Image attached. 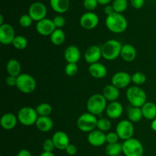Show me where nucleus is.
I'll use <instances>...</instances> for the list:
<instances>
[{
  "label": "nucleus",
  "instance_id": "9b49d317",
  "mask_svg": "<svg viewBox=\"0 0 156 156\" xmlns=\"http://www.w3.org/2000/svg\"><path fill=\"white\" fill-rule=\"evenodd\" d=\"M15 37L14 27L9 24L0 25V42L3 45L12 44Z\"/></svg>",
  "mask_w": 156,
  "mask_h": 156
},
{
  "label": "nucleus",
  "instance_id": "f704fd0d",
  "mask_svg": "<svg viewBox=\"0 0 156 156\" xmlns=\"http://www.w3.org/2000/svg\"><path fill=\"white\" fill-rule=\"evenodd\" d=\"M132 82L136 85H143L146 82V76L141 72H137L132 76Z\"/></svg>",
  "mask_w": 156,
  "mask_h": 156
},
{
  "label": "nucleus",
  "instance_id": "a211bd4d",
  "mask_svg": "<svg viewBox=\"0 0 156 156\" xmlns=\"http://www.w3.org/2000/svg\"><path fill=\"white\" fill-rule=\"evenodd\" d=\"M80 57L81 52L76 46H69L64 52V58L68 63H77Z\"/></svg>",
  "mask_w": 156,
  "mask_h": 156
},
{
  "label": "nucleus",
  "instance_id": "2eb2a0df",
  "mask_svg": "<svg viewBox=\"0 0 156 156\" xmlns=\"http://www.w3.org/2000/svg\"><path fill=\"white\" fill-rule=\"evenodd\" d=\"M84 57H85V61L90 65L98 62L99 59L102 57L101 49L98 46H91L86 50Z\"/></svg>",
  "mask_w": 156,
  "mask_h": 156
},
{
  "label": "nucleus",
  "instance_id": "4be33fe9",
  "mask_svg": "<svg viewBox=\"0 0 156 156\" xmlns=\"http://www.w3.org/2000/svg\"><path fill=\"white\" fill-rule=\"evenodd\" d=\"M137 52L135 47L131 44H124L123 45L120 52V56L122 59L127 62H131L135 60L136 58Z\"/></svg>",
  "mask_w": 156,
  "mask_h": 156
},
{
  "label": "nucleus",
  "instance_id": "5701e85b",
  "mask_svg": "<svg viewBox=\"0 0 156 156\" xmlns=\"http://www.w3.org/2000/svg\"><path fill=\"white\" fill-rule=\"evenodd\" d=\"M102 94L106 98L107 101H109L111 102L116 101L120 96V91H119V88L113 85L112 84L107 85L103 88Z\"/></svg>",
  "mask_w": 156,
  "mask_h": 156
},
{
  "label": "nucleus",
  "instance_id": "4468645a",
  "mask_svg": "<svg viewBox=\"0 0 156 156\" xmlns=\"http://www.w3.org/2000/svg\"><path fill=\"white\" fill-rule=\"evenodd\" d=\"M37 31L42 36H49L53 34L56 29L53 20L44 18L41 21H38L36 25Z\"/></svg>",
  "mask_w": 156,
  "mask_h": 156
},
{
  "label": "nucleus",
  "instance_id": "c85d7f7f",
  "mask_svg": "<svg viewBox=\"0 0 156 156\" xmlns=\"http://www.w3.org/2000/svg\"><path fill=\"white\" fill-rule=\"evenodd\" d=\"M143 113H142L141 108H136V107H132L129 108L128 111V118L129 121L132 123H137L140 121L143 118Z\"/></svg>",
  "mask_w": 156,
  "mask_h": 156
},
{
  "label": "nucleus",
  "instance_id": "0eeeda50",
  "mask_svg": "<svg viewBox=\"0 0 156 156\" xmlns=\"http://www.w3.org/2000/svg\"><path fill=\"white\" fill-rule=\"evenodd\" d=\"M123 153L125 156H143V146L137 139L131 138L123 143Z\"/></svg>",
  "mask_w": 156,
  "mask_h": 156
},
{
  "label": "nucleus",
  "instance_id": "f257e3e1",
  "mask_svg": "<svg viewBox=\"0 0 156 156\" xmlns=\"http://www.w3.org/2000/svg\"><path fill=\"white\" fill-rule=\"evenodd\" d=\"M105 24L107 28L114 34L123 33L126 30L128 26L126 18L122 14L117 12L107 16Z\"/></svg>",
  "mask_w": 156,
  "mask_h": 156
},
{
  "label": "nucleus",
  "instance_id": "37998d69",
  "mask_svg": "<svg viewBox=\"0 0 156 156\" xmlns=\"http://www.w3.org/2000/svg\"><path fill=\"white\" fill-rule=\"evenodd\" d=\"M131 5L136 9H140L144 5L145 0H130Z\"/></svg>",
  "mask_w": 156,
  "mask_h": 156
},
{
  "label": "nucleus",
  "instance_id": "2f4dec72",
  "mask_svg": "<svg viewBox=\"0 0 156 156\" xmlns=\"http://www.w3.org/2000/svg\"><path fill=\"white\" fill-rule=\"evenodd\" d=\"M12 45L17 50H24L27 46V40L21 35H18V36H15V39L12 42Z\"/></svg>",
  "mask_w": 156,
  "mask_h": 156
},
{
  "label": "nucleus",
  "instance_id": "de8ad7c7",
  "mask_svg": "<svg viewBox=\"0 0 156 156\" xmlns=\"http://www.w3.org/2000/svg\"><path fill=\"white\" fill-rule=\"evenodd\" d=\"M98 4L104 5H107L109 4L112 0H97Z\"/></svg>",
  "mask_w": 156,
  "mask_h": 156
},
{
  "label": "nucleus",
  "instance_id": "9d476101",
  "mask_svg": "<svg viewBox=\"0 0 156 156\" xmlns=\"http://www.w3.org/2000/svg\"><path fill=\"white\" fill-rule=\"evenodd\" d=\"M47 13V10L46 5L40 2H34L33 4L30 5L28 9V15H30L33 21H37V22L46 18Z\"/></svg>",
  "mask_w": 156,
  "mask_h": 156
},
{
  "label": "nucleus",
  "instance_id": "393cba45",
  "mask_svg": "<svg viewBox=\"0 0 156 156\" xmlns=\"http://www.w3.org/2000/svg\"><path fill=\"white\" fill-rule=\"evenodd\" d=\"M142 113L144 118L153 120L156 118V105L153 102H146L141 108Z\"/></svg>",
  "mask_w": 156,
  "mask_h": 156
},
{
  "label": "nucleus",
  "instance_id": "a878e982",
  "mask_svg": "<svg viewBox=\"0 0 156 156\" xmlns=\"http://www.w3.org/2000/svg\"><path fill=\"white\" fill-rule=\"evenodd\" d=\"M52 9L59 14L65 13L69 8V0H50Z\"/></svg>",
  "mask_w": 156,
  "mask_h": 156
},
{
  "label": "nucleus",
  "instance_id": "39448f33",
  "mask_svg": "<svg viewBox=\"0 0 156 156\" xmlns=\"http://www.w3.org/2000/svg\"><path fill=\"white\" fill-rule=\"evenodd\" d=\"M97 117L91 113H84L79 116L76 124L79 130L84 133H91L97 128L98 123Z\"/></svg>",
  "mask_w": 156,
  "mask_h": 156
},
{
  "label": "nucleus",
  "instance_id": "cd10ccee",
  "mask_svg": "<svg viewBox=\"0 0 156 156\" xmlns=\"http://www.w3.org/2000/svg\"><path fill=\"white\" fill-rule=\"evenodd\" d=\"M50 41L54 45L59 46L63 44L66 41V34L62 29L56 28L50 35Z\"/></svg>",
  "mask_w": 156,
  "mask_h": 156
},
{
  "label": "nucleus",
  "instance_id": "dca6fc26",
  "mask_svg": "<svg viewBox=\"0 0 156 156\" xmlns=\"http://www.w3.org/2000/svg\"><path fill=\"white\" fill-rule=\"evenodd\" d=\"M52 140H53L56 149L59 150H66V149L70 144L68 135L62 131H57L53 135Z\"/></svg>",
  "mask_w": 156,
  "mask_h": 156
},
{
  "label": "nucleus",
  "instance_id": "f3484780",
  "mask_svg": "<svg viewBox=\"0 0 156 156\" xmlns=\"http://www.w3.org/2000/svg\"><path fill=\"white\" fill-rule=\"evenodd\" d=\"M88 142L94 147H100L106 142V134L99 129H94L88 135Z\"/></svg>",
  "mask_w": 156,
  "mask_h": 156
},
{
  "label": "nucleus",
  "instance_id": "6e6552de",
  "mask_svg": "<svg viewBox=\"0 0 156 156\" xmlns=\"http://www.w3.org/2000/svg\"><path fill=\"white\" fill-rule=\"evenodd\" d=\"M18 120L24 126H31L36 123L38 114L36 110L30 107H24L18 113Z\"/></svg>",
  "mask_w": 156,
  "mask_h": 156
},
{
  "label": "nucleus",
  "instance_id": "72a5a7b5",
  "mask_svg": "<svg viewBox=\"0 0 156 156\" xmlns=\"http://www.w3.org/2000/svg\"><path fill=\"white\" fill-rule=\"evenodd\" d=\"M97 128L102 132H107L111 128V123L110 120L107 118H101L98 120Z\"/></svg>",
  "mask_w": 156,
  "mask_h": 156
},
{
  "label": "nucleus",
  "instance_id": "e433bc0d",
  "mask_svg": "<svg viewBox=\"0 0 156 156\" xmlns=\"http://www.w3.org/2000/svg\"><path fill=\"white\" fill-rule=\"evenodd\" d=\"M32 18H30V15H21V18L19 19V24L21 27H28L32 24Z\"/></svg>",
  "mask_w": 156,
  "mask_h": 156
},
{
  "label": "nucleus",
  "instance_id": "1a4fd4ad",
  "mask_svg": "<svg viewBox=\"0 0 156 156\" xmlns=\"http://www.w3.org/2000/svg\"><path fill=\"white\" fill-rule=\"evenodd\" d=\"M116 133L120 140H125L133 138L134 133V126L129 120H123L119 122L116 127Z\"/></svg>",
  "mask_w": 156,
  "mask_h": 156
},
{
  "label": "nucleus",
  "instance_id": "c9c22d12",
  "mask_svg": "<svg viewBox=\"0 0 156 156\" xmlns=\"http://www.w3.org/2000/svg\"><path fill=\"white\" fill-rule=\"evenodd\" d=\"M79 67L77 63H67L65 67V73L68 76H74L77 74Z\"/></svg>",
  "mask_w": 156,
  "mask_h": 156
},
{
  "label": "nucleus",
  "instance_id": "7ed1b4c3",
  "mask_svg": "<svg viewBox=\"0 0 156 156\" xmlns=\"http://www.w3.org/2000/svg\"><path fill=\"white\" fill-rule=\"evenodd\" d=\"M107 101H108L102 94H93L87 101L86 107L88 111L95 116L101 115L104 111H106L108 106Z\"/></svg>",
  "mask_w": 156,
  "mask_h": 156
},
{
  "label": "nucleus",
  "instance_id": "c03bdc74",
  "mask_svg": "<svg viewBox=\"0 0 156 156\" xmlns=\"http://www.w3.org/2000/svg\"><path fill=\"white\" fill-rule=\"evenodd\" d=\"M66 153L68 154L69 155H75L76 153H77V148H76V146H75V145L73 144H69V145L68 147L66 149Z\"/></svg>",
  "mask_w": 156,
  "mask_h": 156
},
{
  "label": "nucleus",
  "instance_id": "3c124183",
  "mask_svg": "<svg viewBox=\"0 0 156 156\" xmlns=\"http://www.w3.org/2000/svg\"><path fill=\"white\" fill-rule=\"evenodd\" d=\"M3 15H0V25H2V24H4V23H3Z\"/></svg>",
  "mask_w": 156,
  "mask_h": 156
},
{
  "label": "nucleus",
  "instance_id": "49530a36",
  "mask_svg": "<svg viewBox=\"0 0 156 156\" xmlns=\"http://www.w3.org/2000/svg\"><path fill=\"white\" fill-rule=\"evenodd\" d=\"M17 156H32L31 153L27 149H21L19 151Z\"/></svg>",
  "mask_w": 156,
  "mask_h": 156
},
{
  "label": "nucleus",
  "instance_id": "c756f323",
  "mask_svg": "<svg viewBox=\"0 0 156 156\" xmlns=\"http://www.w3.org/2000/svg\"><path fill=\"white\" fill-rule=\"evenodd\" d=\"M121 152H123V145L121 143H112L106 146V153L108 156L120 155Z\"/></svg>",
  "mask_w": 156,
  "mask_h": 156
},
{
  "label": "nucleus",
  "instance_id": "a19ab883",
  "mask_svg": "<svg viewBox=\"0 0 156 156\" xmlns=\"http://www.w3.org/2000/svg\"><path fill=\"white\" fill-rule=\"evenodd\" d=\"M119 140H120V138H119L117 133L111 132L106 135V142L108 143V144H112V143H118Z\"/></svg>",
  "mask_w": 156,
  "mask_h": 156
},
{
  "label": "nucleus",
  "instance_id": "ddd939ff",
  "mask_svg": "<svg viewBox=\"0 0 156 156\" xmlns=\"http://www.w3.org/2000/svg\"><path fill=\"white\" fill-rule=\"evenodd\" d=\"M132 82V76L126 72H118L112 76L111 84L117 88H124Z\"/></svg>",
  "mask_w": 156,
  "mask_h": 156
},
{
  "label": "nucleus",
  "instance_id": "ea45409f",
  "mask_svg": "<svg viewBox=\"0 0 156 156\" xmlns=\"http://www.w3.org/2000/svg\"><path fill=\"white\" fill-rule=\"evenodd\" d=\"M53 23L57 29H61L66 24V19L62 15H56L53 19Z\"/></svg>",
  "mask_w": 156,
  "mask_h": 156
},
{
  "label": "nucleus",
  "instance_id": "20e7f679",
  "mask_svg": "<svg viewBox=\"0 0 156 156\" xmlns=\"http://www.w3.org/2000/svg\"><path fill=\"white\" fill-rule=\"evenodd\" d=\"M126 98L133 107L142 108L147 102V95L139 86L129 87L126 93Z\"/></svg>",
  "mask_w": 156,
  "mask_h": 156
},
{
  "label": "nucleus",
  "instance_id": "79ce46f5",
  "mask_svg": "<svg viewBox=\"0 0 156 156\" xmlns=\"http://www.w3.org/2000/svg\"><path fill=\"white\" fill-rule=\"evenodd\" d=\"M5 82L9 86L14 87L17 85V77L12 76H9L5 79Z\"/></svg>",
  "mask_w": 156,
  "mask_h": 156
},
{
  "label": "nucleus",
  "instance_id": "8fccbe9b",
  "mask_svg": "<svg viewBox=\"0 0 156 156\" xmlns=\"http://www.w3.org/2000/svg\"><path fill=\"white\" fill-rule=\"evenodd\" d=\"M40 156H55L53 152H44L40 155Z\"/></svg>",
  "mask_w": 156,
  "mask_h": 156
},
{
  "label": "nucleus",
  "instance_id": "bb28decb",
  "mask_svg": "<svg viewBox=\"0 0 156 156\" xmlns=\"http://www.w3.org/2000/svg\"><path fill=\"white\" fill-rule=\"evenodd\" d=\"M6 70L9 73V76L18 77V76L21 75V64L15 59H9L7 62V65H6Z\"/></svg>",
  "mask_w": 156,
  "mask_h": 156
},
{
  "label": "nucleus",
  "instance_id": "58836bf2",
  "mask_svg": "<svg viewBox=\"0 0 156 156\" xmlns=\"http://www.w3.org/2000/svg\"><path fill=\"white\" fill-rule=\"evenodd\" d=\"M98 2L97 0H84L83 5L85 9L88 11H94L96 8L98 7Z\"/></svg>",
  "mask_w": 156,
  "mask_h": 156
},
{
  "label": "nucleus",
  "instance_id": "473e14b6",
  "mask_svg": "<svg viewBox=\"0 0 156 156\" xmlns=\"http://www.w3.org/2000/svg\"><path fill=\"white\" fill-rule=\"evenodd\" d=\"M112 6L114 9V12L122 14L127 9L128 2L127 0H114Z\"/></svg>",
  "mask_w": 156,
  "mask_h": 156
},
{
  "label": "nucleus",
  "instance_id": "6ab92c4d",
  "mask_svg": "<svg viewBox=\"0 0 156 156\" xmlns=\"http://www.w3.org/2000/svg\"><path fill=\"white\" fill-rule=\"evenodd\" d=\"M18 117L12 113H6L3 114L0 120L1 126L5 130H11L16 126L18 123Z\"/></svg>",
  "mask_w": 156,
  "mask_h": 156
},
{
  "label": "nucleus",
  "instance_id": "09e8293b",
  "mask_svg": "<svg viewBox=\"0 0 156 156\" xmlns=\"http://www.w3.org/2000/svg\"><path fill=\"white\" fill-rule=\"evenodd\" d=\"M151 128H152V130L155 131L156 132V118L152 121V123H151Z\"/></svg>",
  "mask_w": 156,
  "mask_h": 156
},
{
  "label": "nucleus",
  "instance_id": "f8f14e48",
  "mask_svg": "<svg viewBox=\"0 0 156 156\" xmlns=\"http://www.w3.org/2000/svg\"><path fill=\"white\" fill-rule=\"evenodd\" d=\"M99 22V18L95 13L91 12L83 14L80 18V24L85 30L95 28Z\"/></svg>",
  "mask_w": 156,
  "mask_h": 156
},
{
  "label": "nucleus",
  "instance_id": "412c9836",
  "mask_svg": "<svg viewBox=\"0 0 156 156\" xmlns=\"http://www.w3.org/2000/svg\"><path fill=\"white\" fill-rule=\"evenodd\" d=\"M88 73L94 79H102L108 74V69L101 62L91 64L88 67Z\"/></svg>",
  "mask_w": 156,
  "mask_h": 156
},
{
  "label": "nucleus",
  "instance_id": "7c9ffc66",
  "mask_svg": "<svg viewBox=\"0 0 156 156\" xmlns=\"http://www.w3.org/2000/svg\"><path fill=\"white\" fill-rule=\"evenodd\" d=\"M39 117H49L52 113V107L47 103H41L35 108Z\"/></svg>",
  "mask_w": 156,
  "mask_h": 156
},
{
  "label": "nucleus",
  "instance_id": "aec40b11",
  "mask_svg": "<svg viewBox=\"0 0 156 156\" xmlns=\"http://www.w3.org/2000/svg\"><path fill=\"white\" fill-rule=\"evenodd\" d=\"M123 111V106L118 101L111 102L106 108V114L111 119H117L120 117Z\"/></svg>",
  "mask_w": 156,
  "mask_h": 156
},
{
  "label": "nucleus",
  "instance_id": "f03ea898",
  "mask_svg": "<svg viewBox=\"0 0 156 156\" xmlns=\"http://www.w3.org/2000/svg\"><path fill=\"white\" fill-rule=\"evenodd\" d=\"M122 47L123 45L117 40L112 39L106 41L101 47L102 57L106 60H114L120 56Z\"/></svg>",
  "mask_w": 156,
  "mask_h": 156
},
{
  "label": "nucleus",
  "instance_id": "b1692460",
  "mask_svg": "<svg viewBox=\"0 0 156 156\" xmlns=\"http://www.w3.org/2000/svg\"><path fill=\"white\" fill-rule=\"evenodd\" d=\"M35 125L40 131L47 133L53 129V122L50 117H38Z\"/></svg>",
  "mask_w": 156,
  "mask_h": 156
},
{
  "label": "nucleus",
  "instance_id": "a18cd8bd",
  "mask_svg": "<svg viewBox=\"0 0 156 156\" xmlns=\"http://www.w3.org/2000/svg\"><path fill=\"white\" fill-rule=\"evenodd\" d=\"M104 10H105V13L106 14L107 16L112 15V14H114V12H114V8H113L112 5H107L105 6V8Z\"/></svg>",
  "mask_w": 156,
  "mask_h": 156
},
{
  "label": "nucleus",
  "instance_id": "423d86ee",
  "mask_svg": "<svg viewBox=\"0 0 156 156\" xmlns=\"http://www.w3.org/2000/svg\"><path fill=\"white\" fill-rule=\"evenodd\" d=\"M16 87L21 92L30 94L36 89L37 82L33 76L24 73L17 77Z\"/></svg>",
  "mask_w": 156,
  "mask_h": 156
},
{
  "label": "nucleus",
  "instance_id": "4c0bfd02",
  "mask_svg": "<svg viewBox=\"0 0 156 156\" xmlns=\"http://www.w3.org/2000/svg\"><path fill=\"white\" fill-rule=\"evenodd\" d=\"M55 148L56 147H55V145L52 139H47L43 143V149L44 152H53Z\"/></svg>",
  "mask_w": 156,
  "mask_h": 156
},
{
  "label": "nucleus",
  "instance_id": "603ef678",
  "mask_svg": "<svg viewBox=\"0 0 156 156\" xmlns=\"http://www.w3.org/2000/svg\"><path fill=\"white\" fill-rule=\"evenodd\" d=\"M117 156H121V155H117Z\"/></svg>",
  "mask_w": 156,
  "mask_h": 156
}]
</instances>
